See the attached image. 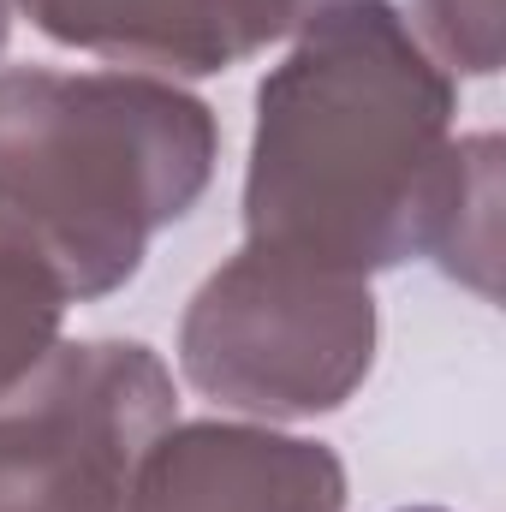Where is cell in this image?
Listing matches in <instances>:
<instances>
[{
  "instance_id": "52a82bcc",
  "label": "cell",
  "mask_w": 506,
  "mask_h": 512,
  "mask_svg": "<svg viewBox=\"0 0 506 512\" xmlns=\"http://www.w3.org/2000/svg\"><path fill=\"white\" fill-rule=\"evenodd\" d=\"M66 304L72 292L48 251L12 215H0V405L18 399L36 382V370L60 352Z\"/></svg>"
},
{
  "instance_id": "5b68a950",
  "label": "cell",
  "mask_w": 506,
  "mask_h": 512,
  "mask_svg": "<svg viewBox=\"0 0 506 512\" xmlns=\"http://www.w3.org/2000/svg\"><path fill=\"white\" fill-rule=\"evenodd\" d=\"M126 512H346V465L262 423H167L131 465Z\"/></svg>"
},
{
  "instance_id": "ba28073f",
  "label": "cell",
  "mask_w": 506,
  "mask_h": 512,
  "mask_svg": "<svg viewBox=\"0 0 506 512\" xmlns=\"http://www.w3.org/2000/svg\"><path fill=\"white\" fill-rule=\"evenodd\" d=\"M501 137L483 131L477 143V161L465 173V191L453 197V215L441 227V245H435V262L477 286L483 298H495V262H501Z\"/></svg>"
},
{
  "instance_id": "6da1fadb",
  "label": "cell",
  "mask_w": 506,
  "mask_h": 512,
  "mask_svg": "<svg viewBox=\"0 0 506 512\" xmlns=\"http://www.w3.org/2000/svg\"><path fill=\"white\" fill-rule=\"evenodd\" d=\"M483 137H453V78L393 0H340L262 78L245 245L376 274L435 256Z\"/></svg>"
},
{
  "instance_id": "7a4b0ae2",
  "label": "cell",
  "mask_w": 506,
  "mask_h": 512,
  "mask_svg": "<svg viewBox=\"0 0 506 512\" xmlns=\"http://www.w3.org/2000/svg\"><path fill=\"white\" fill-rule=\"evenodd\" d=\"M221 131L203 96L155 72H0V215L60 268L72 298H108L149 239L197 209Z\"/></svg>"
},
{
  "instance_id": "30bf717a",
  "label": "cell",
  "mask_w": 506,
  "mask_h": 512,
  "mask_svg": "<svg viewBox=\"0 0 506 512\" xmlns=\"http://www.w3.org/2000/svg\"><path fill=\"white\" fill-rule=\"evenodd\" d=\"M6 36H12V0H0V54H6Z\"/></svg>"
},
{
  "instance_id": "8fae6325",
  "label": "cell",
  "mask_w": 506,
  "mask_h": 512,
  "mask_svg": "<svg viewBox=\"0 0 506 512\" xmlns=\"http://www.w3.org/2000/svg\"><path fill=\"white\" fill-rule=\"evenodd\" d=\"M405 512H441V507H405Z\"/></svg>"
},
{
  "instance_id": "9c48e42d",
  "label": "cell",
  "mask_w": 506,
  "mask_h": 512,
  "mask_svg": "<svg viewBox=\"0 0 506 512\" xmlns=\"http://www.w3.org/2000/svg\"><path fill=\"white\" fill-rule=\"evenodd\" d=\"M423 48L435 66H453L465 78H489L501 66V0H417Z\"/></svg>"
},
{
  "instance_id": "8992f818",
  "label": "cell",
  "mask_w": 506,
  "mask_h": 512,
  "mask_svg": "<svg viewBox=\"0 0 506 512\" xmlns=\"http://www.w3.org/2000/svg\"><path fill=\"white\" fill-rule=\"evenodd\" d=\"M60 48H84L155 78H209L298 36L340 0H18Z\"/></svg>"
},
{
  "instance_id": "277c9868",
  "label": "cell",
  "mask_w": 506,
  "mask_h": 512,
  "mask_svg": "<svg viewBox=\"0 0 506 512\" xmlns=\"http://www.w3.org/2000/svg\"><path fill=\"white\" fill-rule=\"evenodd\" d=\"M167 423L173 376L149 346H60L0 405V512H126L131 465Z\"/></svg>"
},
{
  "instance_id": "3957f363",
  "label": "cell",
  "mask_w": 506,
  "mask_h": 512,
  "mask_svg": "<svg viewBox=\"0 0 506 512\" xmlns=\"http://www.w3.org/2000/svg\"><path fill=\"white\" fill-rule=\"evenodd\" d=\"M376 364V298L364 274L245 245L221 262L185 322V382L268 423L340 411Z\"/></svg>"
}]
</instances>
